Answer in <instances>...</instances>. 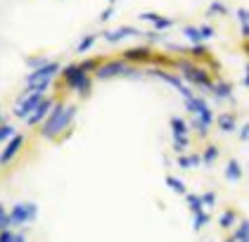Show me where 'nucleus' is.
I'll use <instances>...</instances> for the list:
<instances>
[{
	"label": "nucleus",
	"instance_id": "23",
	"mask_svg": "<svg viewBox=\"0 0 249 242\" xmlns=\"http://www.w3.org/2000/svg\"><path fill=\"white\" fill-rule=\"evenodd\" d=\"M235 223H237V211H235V209H226V211L218 216V225H221L223 230H230Z\"/></svg>",
	"mask_w": 249,
	"mask_h": 242
},
{
	"label": "nucleus",
	"instance_id": "21",
	"mask_svg": "<svg viewBox=\"0 0 249 242\" xmlns=\"http://www.w3.org/2000/svg\"><path fill=\"white\" fill-rule=\"evenodd\" d=\"M185 55H190L192 59H207L211 53H209V48H207L204 43H190L188 50H185Z\"/></svg>",
	"mask_w": 249,
	"mask_h": 242
},
{
	"label": "nucleus",
	"instance_id": "15",
	"mask_svg": "<svg viewBox=\"0 0 249 242\" xmlns=\"http://www.w3.org/2000/svg\"><path fill=\"white\" fill-rule=\"evenodd\" d=\"M209 93L216 97V102H223V100H232V93H235V86L230 81H223V78H216L211 81Z\"/></svg>",
	"mask_w": 249,
	"mask_h": 242
},
{
	"label": "nucleus",
	"instance_id": "28",
	"mask_svg": "<svg viewBox=\"0 0 249 242\" xmlns=\"http://www.w3.org/2000/svg\"><path fill=\"white\" fill-rule=\"evenodd\" d=\"M183 38H185L188 43H204V38H202L197 26H183Z\"/></svg>",
	"mask_w": 249,
	"mask_h": 242
},
{
	"label": "nucleus",
	"instance_id": "9",
	"mask_svg": "<svg viewBox=\"0 0 249 242\" xmlns=\"http://www.w3.org/2000/svg\"><path fill=\"white\" fill-rule=\"evenodd\" d=\"M43 95H45V93H38V91H31V88H26V91H24V93L17 97V105H15V112H12V114H15L17 119H21V121H24L29 114L34 112V107L38 105V100L43 97Z\"/></svg>",
	"mask_w": 249,
	"mask_h": 242
},
{
	"label": "nucleus",
	"instance_id": "13",
	"mask_svg": "<svg viewBox=\"0 0 249 242\" xmlns=\"http://www.w3.org/2000/svg\"><path fill=\"white\" fill-rule=\"evenodd\" d=\"M53 105H55V97H48V95H43V97L38 100V105L34 107V112L24 119V121H26V126H31V129H34V126H38L40 121L48 116V112L53 110Z\"/></svg>",
	"mask_w": 249,
	"mask_h": 242
},
{
	"label": "nucleus",
	"instance_id": "35",
	"mask_svg": "<svg viewBox=\"0 0 249 242\" xmlns=\"http://www.w3.org/2000/svg\"><path fill=\"white\" fill-rule=\"evenodd\" d=\"M114 15H116V5H107V7L97 15V21H100V24H105V21H109Z\"/></svg>",
	"mask_w": 249,
	"mask_h": 242
},
{
	"label": "nucleus",
	"instance_id": "33",
	"mask_svg": "<svg viewBox=\"0 0 249 242\" xmlns=\"http://www.w3.org/2000/svg\"><path fill=\"white\" fill-rule=\"evenodd\" d=\"M190 129H192V130H197V135H199V138H207V135H209V126H207L204 121H199L197 116H192Z\"/></svg>",
	"mask_w": 249,
	"mask_h": 242
},
{
	"label": "nucleus",
	"instance_id": "5",
	"mask_svg": "<svg viewBox=\"0 0 249 242\" xmlns=\"http://www.w3.org/2000/svg\"><path fill=\"white\" fill-rule=\"evenodd\" d=\"M183 102H185V110H188L192 116H197V119H199V121H204L207 126L213 124V116H216V114H213V110L209 107L207 97H202V95L195 93V95H190V97H185Z\"/></svg>",
	"mask_w": 249,
	"mask_h": 242
},
{
	"label": "nucleus",
	"instance_id": "17",
	"mask_svg": "<svg viewBox=\"0 0 249 242\" xmlns=\"http://www.w3.org/2000/svg\"><path fill=\"white\" fill-rule=\"evenodd\" d=\"M169 129H171V135H190V124L178 114L169 116Z\"/></svg>",
	"mask_w": 249,
	"mask_h": 242
},
{
	"label": "nucleus",
	"instance_id": "6",
	"mask_svg": "<svg viewBox=\"0 0 249 242\" xmlns=\"http://www.w3.org/2000/svg\"><path fill=\"white\" fill-rule=\"evenodd\" d=\"M126 69H128V62H124L121 57L119 59H102L97 64V69L93 72V76H95L97 81H112L116 76L126 74Z\"/></svg>",
	"mask_w": 249,
	"mask_h": 242
},
{
	"label": "nucleus",
	"instance_id": "41",
	"mask_svg": "<svg viewBox=\"0 0 249 242\" xmlns=\"http://www.w3.org/2000/svg\"><path fill=\"white\" fill-rule=\"evenodd\" d=\"M176 164H178V168H185V171H192V168H190V162H188V154H185V152H183V154H178Z\"/></svg>",
	"mask_w": 249,
	"mask_h": 242
},
{
	"label": "nucleus",
	"instance_id": "29",
	"mask_svg": "<svg viewBox=\"0 0 249 242\" xmlns=\"http://www.w3.org/2000/svg\"><path fill=\"white\" fill-rule=\"evenodd\" d=\"M185 202H188V209H190L192 214L204 209V205H202V197H199V195H195V192H185Z\"/></svg>",
	"mask_w": 249,
	"mask_h": 242
},
{
	"label": "nucleus",
	"instance_id": "40",
	"mask_svg": "<svg viewBox=\"0 0 249 242\" xmlns=\"http://www.w3.org/2000/svg\"><path fill=\"white\" fill-rule=\"evenodd\" d=\"M188 162H190V168L202 167V154L199 152H188Z\"/></svg>",
	"mask_w": 249,
	"mask_h": 242
},
{
	"label": "nucleus",
	"instance_id": "25",
	"mask_svg": "<svg viewBox=\"0 0 249 242\" xmlns=\"http://www.w3.org/2000/svg\"><path fill=\"white\" fill-rule=\"evenodd\" d=\"M209 221H211V216L207 214V209L195 211V214H192V230H195V233H197V230H202V228L209 223Z\"/></svg>",
	"mask_w": 249,
	"mask_h": 242
},
{
	"label": "nucleus",
	"instance_id": "2",
	"mask_svg": "<svg viewBox=\"0 0 249 242\" xmlns=\"http://www.w3.org/2000/svg\"><path fill=\"white\" fill-rule=\"evenodd\" d=\"M171 64L180 72V78H183L190 88L209 91L211 81H213V74H211L207 67H199L195 59H173Z\"/></svg>",
	"mask_w": 249,
	"mask_h": 242
},
{
	"label": "nucleus",
	"instance_id": "37",
	"mask_svg": "<svg viewBox=\"0 0 249 242\" xmlns=\"http://www.w3.org/2000/svg\"><path fill=\"white\" fill-rule=\"evenodd\" d=\"M202 197V205H204V209L207 206H213L216 205V200H218V195H216V190H207L204 195H199Z\"/></svg>",
	"mask_w": 249,
	"mask_h": 242
},
{
	"label": "nucleus",
	"instance_id": "34",
	"mask_svg": "<svg viewBox=\"0 0 249 242\" xmlns=\"http://www.w3.org/2000/svg\"><path fill=\"white\" fill-rule=\"evenodd\" d=\"M197 29H199V34L204 38V43L211 40V38H216V29H213L211 24H197Z\"/></svg>",
	"mask_w": 249,
	"mask_h": 242
},
{
	"label": "nucleus",
	"instance_id": "42",
	"mask_svg": "<svg viewBox=\"0 0 249 242\" xmlns=\"http://www.w3.org/2000/svg\"><path fill=\"white\" fill-rule=\"evenodd\" d=\"M237 130H240V140H242V143H247V140H249V126H247V124H242Z\"/></svg>",
	"mask_w": 249,
	"mask_h": 242
},
{
	"label": "nucleus",
	"instance_id": "3",
	"mask_svg": "<svg viewBox=\"0 0 249 242\" xmlns=\"http://www.w3.org/2000/svg\"><path fill=\"white\" fill-rule=\"evenodd\" d=\"M57 76H62V83H64L69 91H74L78 97H88V95L93 93V76L86 74V72L78 67V62L64 64V67L59 69Z\"/></svg>",
	"mask_w": 249,
	"mask_h": 242
},
{
	"label": "nucleus",
	"instance_id": "27",
	"mask_svg": "<svg viewBox=\"0 0 249 242\" xmlns=\"http://www.w3.org/2000/svg\"><path fill=\"white\" fill-rule=\"evenodd\" d=\"M166 186L171 187L176 195H185V192H188V187H185V181H183V178H176V176H171V173L166 176Z\"/></svg>",
	"mask_w": 249,
	"mask_h": 242
},
{
	"label": "nucleus",
	"instance_id": "4",
	"mask_svg": "<svg viewBox=\"0 0 249 242\" xmlns=\"http://www.w3.org/2000/svg\"><path fill=\"white\" fill-rule=\"evenodd\" d=\"M145 76H154V78H161L164 83H169L171 88H176L178 93H180V97L185 100V97H190V95H195V91H192L190 86L180 78V74H171V72H166L164 67H150L147 72H145Z\"/></svg>",
	"mask_w": 249,
	"mask_h": 242
},
{
	"label": "nucleus",
	"instance_id": "7",
	"mask_svg": "<svg viewBox=\"0 0 249 242\" xmlns=\"http://www.w3.org/2000/svg\"><path fill=\"white\" fill-rule=\"evenodd\" d=\"M38 219V205L34 202H19L10 209V221H12V228L15 225H29Z\"/></svg>",
	"mask_w": 249,
	"mask_h": 242
},
{
	"label": "nucleus",
	"instance_id": "44",
	"mask_svg": "<svg viewBox=\"0 0 249 242\" xmlns=\"http://www.w3.org/2000/svg\"><path fill=\"white\" fill-rule=\"evenodd\" d=\"M116 2H119V0H109V5H116Z\"/></svg>",
	"mask_w": 249,
	"mask_h": 242
},
{
	"label": "nucleus",
	"instance_id": "14",
	"mask_svg": "<svg viewBox=\"0 0 249 242\" xmlns=\"http://www.w3.org/2000/svg\"><path fill=\"white\" fill-rule=\"evenodd\" d=\"M138 19H140V21L152 24L154 31H161V34L176 26V19L166 17V15H159V12H140V15H138Z\"/></svg>",
	"mask_w": 249,
	"mask_h": 242
},
{
	"label": "nucleus",
	"instance_id": "43",
	"mask_svg": "<svg viewBox=\"0 0 249 242\" xmlns=\"http://www.w3.org/2000/svg\"><path fill=\"white\" fill-rule=\"evenodd\" d=\"M15 242H26V235L24 233H15Z\"/></svg>",
	"mask_w": 249,
	"mask_h": 242
},
{
	"label": "nucleus",
	"instance_id": "45",
	"mask_svg": "<svg viewBox=\"0 0 249 242\" xmlns=\"http://www.w3.org/2000/svg\"><path fill=\"white\" fill-rule=\"evenodd\" d=\"M0 124H2V110H0Z\"/></svg>",
	"mask_w": 249,
	"mask_h": 242
},
{
	"label": "nucleus",
	"instance_id": "20",
	"mask_svg": "<svg viewBox=\"0 0 249 242\" xmlns=\"http://www.w3.org/2000/svg\"><path fill=\"white\" fill-rule=\"evenodd\" d=\"M95 43H97V34H86V36H81V40L76 43V55H86V53H90Z\"/></svg>",
	"mask_w": 249,
	"mask_h": 242
},
{
	"label": "nucleus",
	"instance_id": "12",
	"mask_svg": "<svg viewBox=\"0 0 249 242\" xmlns=\"http://www.w3.org/2000/svg\"><path fill=\"white\" fill-rule=\"evenodd\" d=\"M7 145H5V149L0 152V167H7L17 154L21 152V148H24V143H26V135H21V133H15L12 138H7L5 140Z\"/></svg>",
	"mask_w": 249,
	"mask_h": 242
},
{
	"label": "nucleus",
	"instance_id": "16",
	"mask_svg": "<svg viewBox=\"0 0 249 242\" xmlns=\"http://www.w3.org/2000/svg\"><path fill=\"white\" fill-rule=\"evenodd\" d=\"M213 124L218 126V130H223V133H235V130H237V116L232 112L216 114V116H213Z\"/></svg>",
	"mask_w": 249,
	"mask_h": 242
},
{
	"label": "nucleus",
	"instance_id": "22",
	"mask_svg": "<svg viewBox=\"0 0 249 242\" xmlns=\"http://www.w3.org/2000/svg\"><path fill=\"white\" fill-rule=\"evenodd\" d=\"M235 17H237V24H240V34L247 40L249 38V10L247 7H240V10L235 12Z\"/></svg>",
	"mask_w": 249,
	"mask_h": 242
},
{
	"label": "nucleus",
	"instance_id": "18",
	"mask_svg": "<svg viewBox=\"0 0 249 242\" xmlns=\"http://www.w3.org/2000/svg\"><path fill=\"white\" fill-rule=\"evenodd\" d=\"M242 164L237 162V159H230L228 164H226V171H223V176H226V181H230V183H237L240 178H242Z\"/></svg>",
	"mask_w": 249,
	"mask_h": 242
},
{
	"label": "nucleus",
	"instance_id": "8",
	"mask_svg": "<svg viewBox=\"0 0 249 242\" xmlns=\"http://www.w3.org/2000/svg\"><path fill=\"white\" fill-rule=\"evenodd\" d=\"M59 69H62V64H59L57 59H48L43 67H38V69H31V74H26L24 83H26V88H29V86L40 83V81H53V78L59 74Z\"/></svg>",
	"mask_w": 249,
	"mask_h": 242
},
{
	"label": "nucleus",
	"instance_id": "38",
	"mask_svg": "<svg viewBox=\"0 0 249 242\" xmlns=\"http://www.w3.org/2000/svg\"><path fill=\"white\" fill-rule=\"evenodd\" d=\"M142 38H145L150 45H154V43H164V34H161V31H154V29L147 31V34H142Z\"/></svg>",
	"mask_w": 249,
	"mask_h": 242
},
{
	"label": "nucleus",
	"instance_id": "30",
	"mask_svg": "<svg viewBox=\"0 0 249 242\" xmlns=\"http://www.w3.org/2000/svg\"><path fill=\"white\" fill-rule=\"evenodd\" d=\"M209 17L211 15H218V17H226L228 15V5L223 2V0H211V5H209Z\"/></svg>",
	"mask_w": 249,
	"mask_h": 242
},
{
	"label": "nucleus",
	"instance_id": "31",
	"mask_svg": "<svg viewBox=\"0 0 249 242\" xmlns=\"http://www.w3.org/2000/svg\"><path fill=\"white\" fill-rule=\"evenodd\" d=\"M100 62H102L100 57H83V59L78 62V67H81L86 74H93V72L97 69V64H100Z\"/></svg>",
	"mask_w": 249,
	"mask_h": 242
},
{
	"label": "nucleus",
	"instance_id": "32",
	"mask_svg": "<svg viewBox=\"0 0 249 242\" xmlns=\"http://www.w3.org/2000/svg\"><path fill=\"white\" fill-rule=\"evenodd\" d=\"M48 59H50L48 55H31V57H26L24 62H26L29 69H38V67H43V64L48 62Z\"/></svg>",
	"mask_w": 249,
	"mask_h": 242
},
{
	"label": "nucleus",
	"instance_id": "39",
	"mask_svg": "<svg viewBox=\"0 0 249 242\" xmlns=\"http://www.w3.org/2000/svg\"><path fill=\"white\" fill-rule=\"evenodd\" d=\"M5 228H12V221H10V214H7V209L0 205V230H5Z\"/></svg>",
	"mask_w": 249,
	"mask_h": 242
},
{
	"label": "nucleus",
	"instance_id": "10",
	"mask_svg": "<svg viewBox=\"0 0 249 242\" xmlns=\"http://www.w3.org/2000/svg\"><path fill=\"white\" fill-rule=\"evenodd\" d=\"M152 48L150 45H133V48H126L121 53V59L128 62V64H150L152 62Z\"/></svg>",
	"mask_w": 249,
	"mask_h": 242
},
{
	"label": "nucleus",
	"instance_id": "26",
	"mask_svg": "<svg viewBox=\"0 0 249 242\" xmlns=\"http://www.w3.org/2000/svg\"><path fill=\"white\" fill-rule=\"evenodd\" d=\"M171 138H173V152L176 154L188 152V148H190V135H171Z\"/></svg>",
	"mask_w": 249,
	"mask_h": 242
},
{
	"label": "nucleus",
	"instance_id": "1",
	"mask_svg": "<svg viewBox=\"0 0 249 242\" xmlns=\"http://www.w3.org/2000/svg\"><path fill=\"white\" fill-rule=\"evenodd\" d=\"M76 114H78L76 105H64L62 100H55L53 110H50V112H48V116H45V119L38 124V126H40V135H43L45 140H57L64 130L71 129V124H74Z\"/></svg>",
	"mask_w": 249,
	"mask_h": 242
},
{
	"label": "nucleus",
	"instance_id": "36",
	"mask_svg": "<svg viewBox=\"0 0 249 242\" xmlns=\"http://www.w3.org/2000/svg\"><path fill=\"white\" fill-rule=\"evenodd\" d=\"M17 133V129L12 126V124H0V143H5L7 138H12Z\"/></svg>",
	"mask_w": 249,
	"mask_h": 242
},
{
	"label": "nucleus",
	"instance_id": "19",
	"mask_svg": "<svg viewBox=\"0 0 249 242\" xmlns=\"http://www.w3.org/2000/svg\"><path fill=\"white\" fill-rule=\"evenodd\" d=\"M235 242H249V221L242 219L237 225H232V235H230Z\"/></svg>",
	"mask_w": 249,
	"mask_h": 242
},
{
	"label": "nucleus",
	"instance_id": "24",
	"mask_svg": "<svg viewBox=\"0 0 249 242\" xmlns=\"http://www.w3.org/2000/svg\"><path fill=\"white\" fill-rule=\"evenodd\" d=\"M218 157H221V149L216 148V145H207L204 152H202V164H204V167H211V164H216Z\"/></svg>",
	"mask_w": 249,
	"mask_h": 242
},
{
	"label": "nucleus",
	"instance_id": "11",
	"mask_svg": "<svg viewBox=\"0 0 249 242\" xmlns=\"http://www.w3.org/2000/svg\"><path fill=\"white\" fill-rule=\"evenodd\" d=\"M140 36H142V31H138L135 26H128V24L109 29V31H102V40L109 43V45H116V43H121L126 38H140Z\"/></svg>",
	"mask_w": 249,
	"mask_h": 242
}]
</instances>
